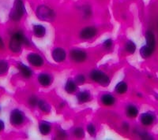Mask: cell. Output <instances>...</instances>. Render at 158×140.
Returning <instances> with one entry per match:
<instances>
[{"label":"cell","mask_w":158,"mask_h":140,"mask_svg":"<svg viewBox=\"0 0 158 140\" xmlns=\"http://www.w3.org/2000/svg\"><path fill=\"white\" fill-rule=\"evenodd\" d=\"M153 120H154V117L152 113H146L142 114L141 116V121H142V124L144 125L148 126L152 124V123L153 122Z\"/></svg>","instance_id":"10"},{"label":"cell","mask_w":158,"mask_h":140,"mask_svg":"<svg viewBox=\"0 0 158 140\" xmlns=\"http://www.w3.org/2000/svg\"><path fill=\"white\" fill-rule=\"evenodd\" d=\"M70 58L76 62H82L86 59V53L81 50H73L70 52Z\"/></svg>","instance_id":"6"},{"label":"cell","mask_w":158,"mask_h":140,"mask_svg":"<svg viewBox=\"0 0 158 140\" xmlns=\"http://www.w3.org/2000/svg\"><path fill=\"white\" fill-rule=\"evenodd\" d=\"M39 129L42 135H48L51 131V126L47 122H41L39 125Z\"/></svg>","instance_id":"18"},{"label":"cell","mask_w":158,"mask_h":140,"mask_svg":"<svg viewBox=\"0 0 158 140\" xmlns=\"http://www.w3.org/2000/svg\"><path fill=\"white\" fill-rule=\"evenodd\" d=\"M153 49L150 48L149 47H148L147 45L143 46V47L141 48L140 50V54L143 58H147L149 57H150L151 54H153Z\"/></svg>","instance_id":"15"},{"label":"cell","mask_w":158,"mask_h":140,"mask_svg":"<svg viewBox=\"0 0 158 140\" xmlns=\"http://www.w3.org/2000/svg\"><path fill=\"white\" fill-rule=\"evenodd\" d=\"M28 61L30 64H32V65H34V66H41L43 65L44 61L43 58L37 54H29L28 56Z\"/></svg>","instance_id":"8"},{"label":"cell","mask_w":158,"mask_h":140,"mask_svg":"<svg viewBox=\"0 0 158 140\" xmlns=\"http://www.w3.org/2000/svg\"><path fill=\"white\" fill-rule=\"evenodd\" d=\"M101 101L105 106H111L115 103V98L109 94H106L101 97Z\"/></svg>","instance_id":"16"},{"label":"cell","mask_w":158,"mask_h":140,"mask_svg":"<svg viewBox=\"0 0 158 140\" xmlns=\"http://www.w3.org/2000/svg\"><path fill=\"white\" fill-rule=\"evenodd\" d=\"M112 45V41L111 40H107L104 43V47L105 48H110Z\"/></svg>","instance_id":"29"},{"label":"cell","mask_w":158,"mask_h":140,"mask_svg":"<svg viewBox=\"0 0 158 140\" xmlns=\"http://www.w3.org/2000/svg\"><path fill=\"white\" fill-rule=\"evenodd\" d=\"M22 43L28 44V40L24 36V35L21 33H15L11 38V40L10 42V49L13 52L18 53L21 50Z\"/></svg>","instance_id":"1"},{"label":"cell","mask_w":158,"mask_h":140,"mask_svg":"<svg viewBox=\"0 0 158 140\" xmlns=\"http://www.w3.org/2000/svg\"><path fill=\"white\" fill-rule=\"evenodd\" d=\"M140 135L143 139H152V137L148 135V134H146V133H142Z\"/></svg>","instance_id":"30"},{"label":"cell","mask_w":158,"mask_h":140,"mask_svg":"<svg viewBox=\"0 0 158 140\" xmlns=\"http://www.w3.org/2000/svg\"><path fill=\"white\" fill-rule=\"evenodd\" d=\"M33 33H34L35 36L37 37H43L45 35L46 30H45V28L42 25H35L33 26Z\"/></svg>","instance_id":"14"},{"label":"cell","mask_w":158,"mask_h":140,"mask_svg":"<svg viewBox=\"0 0 158 140\" xmlns=\"http://www.w3.org/2000/svg\"><path fill=\"white\" fill-rule=\"evenodd\" d=\"M38 81L41 85L43 86H48L50 85L51 82H52V79H51L50 76L45 73L40 74L38 76Z\"/></svg>","instance_id":"12"},{"label":"cell","mask_w":158,"mask_h":140,"mask_svg":"<svg viewBox=\"0 0 158 140\" xmlns=\"http://www.w3.org/2000/svg\"><path fill=\"white\" fill-rule=\"evenodd\" d=\"M3 47H4L3 41H2V38L0 37V49H3Z\"/></svg>","instance_id":"33"},{"label":"cell","mask_w":158,"mask_h":140,"mask_svg":"<svg viewBox=\"0 0 158 140\" xmlns=\"http://www.w3.org/2000/svg\"><path fill=\"white\" fill-rule=\"evenodd\" d=\"M74 135H75V136L77 137V138H82V137L85 135L84 131H83L82 128H76V129L74 130Z\"/></svg>","instance_id":"25"},{"label":"cell","mask_w":158,"mask_h":140,"mask_svg":"<svg viewBox=\"0 0 158 140\" xmlns=\"http://www.w3.org/2000/svg\"><path fill=\"white\" fill-rule=\"evenodd\" d=\"M146 45L148 47H149L150 48L153 49L155 48V37L154 35L152 32L150 31H148L147 33H146Z\"/></svg>","instance_id":"11"},{"label":"cell","mask_w":158,"mask_h":140,"mask_svg":"<svg viewBox=\"0 0 158 140\" xmlns=\"http://www.w3.org/2000/svg\"><path fill=\"white\" fill-rule=\"evenodd\" d=\"M36 16L40 20L50 21L54 19L55 13L49 7L42 5L40 6L36 10Z\"/></svg>","instance_id":"3"},{"label":"cell","mask_w":158,"mask_h":140,"mask_svg":"<svg viewBox=\"0 0 158 140\" xmlns=\"http://www.w3.org/2000/svg\"><path fill=\"white\" fill-rule=\"evenodd\" d=\"M29 105L32 106H36V104H38V100L37 99H36V97H35V96H32V97L29 99Z\"/></svg>","instance_id":"28"},{"label":"cell","mask_w":158,"mask_h":140,"mask_svg":"<svg viewBox=\"0 0 158 140\" xmlns=\"http://www.w3.org/2000/svg\"><path fill=\"white\" fill-rule=\"evenodd\" d=\"M4 129V122L2 120H0V131Z\"/></svg>","instance_id":"31"},{"label":"cell","mask_w":158,"mask_h":140,"mask_svg":"<svg viewBox=\"0 0 158 140\" xmlns=\"http://www.w3.org/2000/svg\"><path fill=\"white\" fill-rule=\"evenodd\" d=\"M96 33H97V30H96L95 28L87 27L85 28L84 29H82L80 36H81V39L89 40V39H91V38H93L94 36H95Z\"/></svg>","instance_id":"9"},{"label":"cell","mask_w":158,"mask_h":140,"mask_svg":"<svg viewBox=\"0 0 158 140\" xmlns=\"http://www.w3.org/2000/svg\"><path fill=\"white\" fill-rule=\"evenodd\" d=\"M8 64L5 61H0V75L4 74L7 72Z\"/></svg>","instance_id":"24"},{"label":"cell","mask_w":158,"mask_h":140,"mask_svg":"<svg viewBox=\"0 0 158 140\" xmlns=\"http://www.w3.org/2000/svg\"><path fill=\"white\" fill-rule=\"evenodd\" d=\"M125 49H126L127 52L130 53V54H134L135 52V50H136V45H135L134 42L128 41L127 43Z\"/></svg>","instance_id":"23"},{"label":"cell","mask_w":158,"mask_h":140,"mask_svg":"<svg viewBox=\"0 0 158 140\" xmlns=\"http://www.w3.org/2000/svg\"><path fill=\"white\" fill-rule=\"evenodd\" d=\"M24 121V116L22 113L18 110H15L11 112L10 123L13 125H20Z\"/></svg>","instance_id":"5"},{"label":"cell","mask_w":158,"mask_h":140,"mask_svg":"<svg viewBox=\"0 0 158 140\" xmlns=\"http://www.w3.org/2000/svg\"><path fill=\"white\" fill-rule=\"evenodd\" d=\"M52 58L56 62H61L66 58V52L63 48H56L52 52Z\"/></svg>","instance_id":"7"},{"label":"cell","mask_w":158,"mask_h":140,"mask_svg":"<svg viewBox=\"0 0 158 140\" xmlns=\"http://www.w3.org/2000/svg\"><path fill=\"white\" fill-rule=\"evenodd\" d=\"M18 68H19V70L21 71V72H22V76H23L24 77L29 78L31 76H32V70H31L29 67L26 66V65H23V64L21 63V64H19V65H18Z\"/></svg>","instance_id":"13"},{"label":"cell","mask_w":158,"mask_h":140,"mask_svg":"<svg viewBox=\"0 0 158 140\" xmlns=\"http://www.w3.org/2000/svg\"><path fill=\"white\" fill-rule=\"evenodd\" d=\"M38 106L42 111L45 112V113H49L51 110V107L46 102L43 100H40L38 102Z\"/></svg>","instance_id":"22"},{"label":"cell","mask_w":158,"mask_h":140,"mask_svg":"<svg viewBox=\"0 0 158 140\" xmlns=\"http://www.w3.org/2000/svg\"><path fill=\"white\" fill-rule=\"evenodd\" d=\"M25 12V6H24V3L22 0H16L14 4V7H13L12 10L10 12V18L13 21H18L22 16L24 15Z\"/></svg>","instance_id":"2"},{"label":"cell","mask_w":158,"mask_h":140,"mask_svg":"<svg viewBox=\"0 0 158 140\" xmlns=\"http://www.w3.org/2000/svg\"><path fill=\"white\" fill-rule=\"evenodd\" d=\"M65 89L68 93H73V92L75 91L76 90V84L75 82H74L71 80H68V81L66 84V87H65Z\"/></svg>","instance_id":"21"},{"label":"cell","mask_w":158,"mask_h":140,"mask_svg":"<svg viewBox=\"0 0 158 140\" xmlns=\"http://www.w3.org/2000/svg\"><path fill=\"white\" fill-rule=\"evenodd\" d=\"M138 114V110L135 106H128L127 108V115L129 117H135Z\"/></svg>","instance_id":"19"},{"label":"cell","mask_w":158,"mask_h":140,"mask_svg":"<svg viewBox=\"0 0 158 140\" xmlns=\"http://www.w3.org/2000/svg\"><path fill=\"white\" fill-rule=\"evenodd\" d=\"M92 80L95 82H97L101 86L107 87L110 84V79L106 74L99 71V70H94L90 74Z\"/></svg>","instance_id":"4"},{"label":"cell","mask_w":158,"mask_h":140,"mask_svg":"<svg viewBox=\"0 0 158 140\" xmlns=\"http://www.w3.org/2000/svg\"><path fill=\"white\" fill-rule=\"evenodd\" d=\"M123 128L125 129V131H128V130H129V124H127V123H125V124L123 125Z\"/></svg>","instance_id":"32"},{"label":"cell","mask_w":158,"mask_h":140,"mask_svg":"<svg viewBox=\"0 0 158 140\" xmlns=\"http://www.w3.org/2000/svg\"><path fill=\"white\" fill-rule=\"evenodd\" d=\"M87 131L90 135H94L96 133V128L94 124H89L87 127Z\"/></svg>","instance_id":"27"},{"label":"cell","mask_w":158,"mask_h":140,"mask_svg":"<svg viewBox=\"0 0 158 140\" xmlns=\"http://www.w3.org/2000/svg\"><path fill=\"white\" fill-rule=\"evenodd\" d=\"M75 81H76V84H77L78 85L83 84L85 82V76L83 75H81V74L77 75L75 77Z\"/></svg>","instance_id":"26"},{"label":"cell","mask_w":158,"mask_h":140,"mask_svg":"<svg viewBox=\"0 0 158 140\" xmlns=\"http://www.w3.org/2000/svg\"><path fill=\"white\" fill-rule=\"evenodd\" d=\"M77 98L80 103H87L90 99V95L88 91H81L77 94Z\"/></svg>","instance_id":"17"},{"label":"cell","mask_w":158,"mask_h":140,"mask_svg":"<svg viewBox=\"0 0 158 140\" xmlns=\"http://www.w3.org/2000/svg\"><path fill=\"white\" fill-rule=\"evenodd\" d=\"M127 90V85L125 82L118 83L115 87V91L118 94H124Z\"/></svg>","instance_id":"20"}]
</instances>
